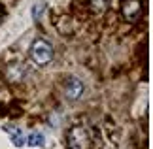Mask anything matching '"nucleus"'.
Segmentation results:
<instances>
[{
  "label": "nucleus",
  "mask_w": 153,
  "mask_h": 149,
  "mask_svg": "<svg viewBox=\"0 0 153 149\" xmlns=\"http://www.w3.org/2000/svg\"><path fill=\"white\" fill-rule=\"evenodd\" d=\"M30 59L36 64H40V66L49 64L51 59H53V45L44 38L34 40V44L30 45Z\"/></svg>",
  "instance_id": "obj_1"
},
{
  "label": "nucleus",
  "mask_w": 153,
  "mask_h": 149,
  "mask_svg": "<svg viewBox=\"0 0 153 149\" xmlns=\"http://www.w3.org/2000/svg\"><path fill=\"white\" fill-rule=\"evenodd\" d=\"M66 140H68L70 149H89L91 147V134L85 127H72Z\"/></svg>",
  "instance_id": "obj_2"
},
{
  "label": "nucleus",
  "mask_w": 153,
  "mask_h": 149,
  "mask_svg": "<svg viewBox=\"0 0 153 149\" xmlns=\"http://www.w3.org/2000/svg\"><path fill=\"white\" fill-rule=\"evenodd\" d=\"M121 13L127 23H136L142 15V2L140 0H123Z\"/></svg>",
  "instance_id": "obj_3"
},
{
  "label": "nucleus",
  "mask_w": 153,
  "mask_h": 149,
  "mask_svg": "<svg viewBox=\"0 0 153 149\" xmlns=\"http://www.w3.org/2000/svg\"><path fill=\"white\" fill-rule=\"evenodd\" d=\"M81 94H83V83L74 76L68 77L66 83H64V96H66V100L74 102V100H78Z\"/></svg>",
  "instance_id": "obj_4"
},
{
  "label": "nucleus",
  "mask_w": 153,
  "mask_h": 149,
  "mask_svg": "<svg viewBox=\"0 0 153 149\" xmlns=\"http://www.w3.org/2000/svg\"><path fill=\"white\" fill-rule=\"evenodd\" d=\"M6 130L10 132V138H11V142H13L15 147H23V145H25V136H23V132L17 127H8Z\"/></svg>",
  "instance_id": "obj_5"
},
{
  "label": "nucleus",
  "mask_w": 153,
  "mask_h": 149,
  "mask_svg": "<svg viewBox=\"0 0 153 149\" xmlns=\"http://www.w3.org/2000/svg\"><path fill=\"white\" fill-rule=\"evenodd\" d=\"M25 144L28 147H44L45 138H44L42 134H38V132H32V134H28L27 138H25Z\"/></svg>",
  "instance_id": "obj_6"
}]
</instances>
